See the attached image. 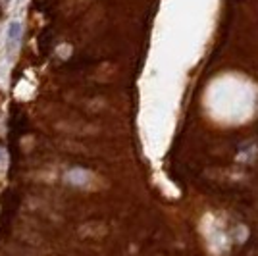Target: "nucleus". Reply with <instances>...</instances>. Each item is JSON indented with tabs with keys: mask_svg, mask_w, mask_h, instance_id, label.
<instances>
[{
	"mask_svg": "<svg viewBox=\"0 0 258 256\" xmlns=\"http://www.w3.org/2000/svg\"><path fill=\"white\" fill-rule=\"evenodd\" d=\"M22 35H23V23L14 20V22L8 23V29H6V41L16 46L18 43H22Z\"/></svg>",
	"mask_w": 258,
	"mask_h": 256,
	"instance_id": "1",
	"label": "nucleus"
},
{
	"mask_svg": "<svg viewBox=\"0 0 258 256\" xmlns=\"http://www.w3.org/2000/svg\"><path fill=\"white\" fill-rule=\"evenodd\" d=\"M0 160H2V150H0Z\"/></svg>",
	"mask_w": 258,
	"mask_h": 256,
	"instance_id": "2",
	"label": "nucleus"
}]
</instances>
